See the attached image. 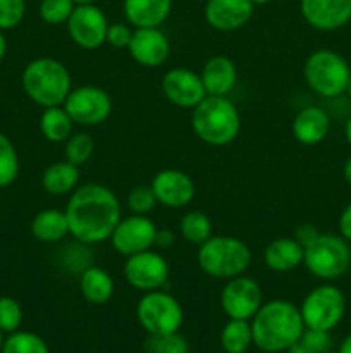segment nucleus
Returning a JSON list of instances; mask_svg holds the SVG:
<instances>
[{
    "label": "nucleus",
    "instance_id": "a878e982",
    "mask_svg": "<svg viewBox=\"0 0 351 353\" xmlns=\"http://www.w3.org/2000/svg\"><path fill=\"white\" fill-rule=\"evenodd\" d=\"M31 234L43 243H57L69 234L67 216L64 210L45 209L31 221Z\"/></svg>",
    "mask_w": 351,
    "mask_h": 353
},
{
    "label": "nucleus",
    "instance_id": "2f4dec72",
    "mask_svg": "<svg viewBox=\"0 0 351 353\" xmlns=\"http://www.w3.org/2000/svg\"><path fill=\"white\" fill-rule=\"evenodd\" d=\"M19 176V155L12 141L0 133V188L12 185Z\"/></svg>",
    "mask_w": 351,
    "mask_h": 353
},
{
    "label": "nucleus",
    "instance_id": "423d86ee",
    "mask_svg": "<svg viewBox=\"0 0 351 353\" xmlns=\"http://www.w3.org/2000/svg\"><path fill=\"white\" fill-rule=\"evenodd\" d=\"M303 74L312 92L323 99H336L346 93L351 68L341 54L330 48H320L308 55Z\"/></svg>",
    "mask_w": 351,
    "mask_h": 353
},
{
    "label": "nucleus",
    "instance_id": "6e6552de",
    "mask_svg": "<svg viewBox=\"0 0 351 353\" xmlns=\"http://www.w3.org/2000/svg\"><path fill=\"white\" fill-rule=\"evenodd\" d=\"M136 317L148 334H169L181 330L184 312L176 296L162 290H153L143 293L138 300Z\"/></svg>",
    "mask_w": 351,
    "mask_h": 353
},
{
    "label": "nucleus",
    "instance_id": "de8ad7c7",
    "mask_svg": "<svg viewBox=\"0 0 351 353\" xmlns=\"http://www.w3.org/2000/svg\"><path fill=\"white\" fill-rule=\"evenodd\" d=\"M344 134H346V141H348V145H350V147H351V116L348 117L346 126H344Z\"/></svg>",
    "mask_w": 351,
    "mask_h": 353
},
{
    "label": "nucleus",
    "instance_id": "5701e85b",
    "mask_svg": "<svg viewBox=\"0 0 351 353\" xmlns=\"http://www.w3.org/2000/svg\"><path fill=\"white\" fill-rule=\"evenodd\" d=\"M305 248L296 238H277L272 240L264 250V262L270 271L286 274L303 264Z\"/></svg>",
    "mask_w": 351,
    "mask_h": 353
},
{
    "label": "nucleus",
    "instance_id": "1a4fd4ad",
    "mask_svg": "<svg viewBox=\"0 0 351 353\" xmlns=\"http://www.w3.org/2000/svg\"><path fill=\"white\" fill-rule=\"evenodd\" d=\"M299 312L308 330L332 331L343 321L346 299L337 286L326 283L310 290L308 295L303 299Z\"/></svg>",
    "mask_w": 351,
    "mask_h": 353
},
{
    "label": "nucleus",
    "instance_id": "f704fd0d",
    "mask_svg": "<svg viewBox=\"0 0 351 353\" xmlns=\"http://www.w3.org/2000/svg\"><path fill=\"white\" fill-rule=\"evenodd\" d=\"M126 203L133 214L148 216L158 205V200L150 185H138L129 190Z\"/></svg>",
    "mask_w": 351,
    "mask_h": 353
},
{
    "label": "nucleus",
    "instance_id": "f257e3e1",
    "mask_svg": "<svg viewBox=\"0 0 351 353\" xmlns=\"http://www.w3.org/2000/svg\"><path fill=\"white\" fill-rule=\"evenodd\" d=\"M69 234L85 245H96L109 240L123 217L116 193L98 183L78 186L65 205Z\"/></svg>",
    "mask_w": 351,
    "mask_h": 353
},
{
    "label": "nucleus",
    "instance_id": "f03ea898",
    "mask_svg": "<svg viewBox=\"0 0 351 353\" xmlns=\"http://www.w3.org/2000/svg\"><path fill=\"white\" fill-rule=\"evenodd\" d=\"M250 324L253 345L265 353L288 352L305 331V323L298 307L281 299L262 303Z\"/></svg>",
    "mask_w": 351,
    "mask_h": 353
},
{
    "label": "nucleus",
    "instance_id": "393cba45",
    "mask_svg": "<svg viewBox=\"0 0 351 353\" xmlns=\"http://www.w3.org/2000/svg\"><path fill=\"white\" fill-rule=\"evenodd\" d=\"M79 185V168L69 161L54 162L41 174V186L48 195H71Z\"/></svg>",
    "mask_w": 351,
    "mask_h": 353
},
{
    "label": "nucleus",
    "instance_id": "f3484780",
    "mask_svg": "<svg viewBox=\"0 0 351 353\" xmlns=\"http://www.w3.org/2000/svg\"><path fill=\"white\" fill-rule=\"evenodd\" d=\"M127 52L134 62L148 69L160 68L171 54V41L160 28H134Z\"/></svg>",
    "mask_w": 351,
    "mask_h": 353
},
{
    "label": "nucleus",
    "instance_id": "20e7f679",
    "mask_svg": "<svg viewBox=\"0 0 351 353\" xmlns=\"http://www.w3.org/2000/svg\"><path fill=\"white\" fill-rule=\"evenodd\" d=\"M23 90L36 105H62L72 90L69 69L52 57H38L23 71Z\"/></svg>",
    "mask_w": 351,
    "mask_h": 353
},
{
    "label": "nucleus",
    "instance_id": "a211bd4d",
    "mask_svg": "<svg viewBox=\"0 0 351 353\" xmlns=\"http://www.w3.org/2000/svg\"><path fill=\"white\" fill-rule=\"evenodd\" d=\"M306 24L319 31H336L351 21V0H299Z\"/></svg>",
    "mask_w": 351,
    "mask_h": 353
},
{
    "label": "nucleus",
    "instance_id": "58836bf2",
    "mask_svg": "<svg viewBox=\"0 0 351 353\" xmlns=\"http://www.w3.org/2000/svg\"><path fill=\"white\" fill-rule=\"evenodd\" d=\"M134 28L131 24L126 23H110L109 30H107V40L105 43H109L114 48H126L129 47L131 38H133Z\"/></svg>",
    "mask_w": 351,
    "mask_h": 353
},
{
    "label": "nucleus",
    "instance_id": "c756f323",
    "mask_svg": "<svg viewBox=\"0 0 351 353\" xmlns=\"http://www.w3.org/2000/svg\"><path fill=\"white\" fill-rule=\"evenodd\" d=\"M2 353H50L48 345L38 334L30 331H14L3 340Z\"/></svg>",
    "mask_w": 351,
    "mask_h": 353
},
{
    "label": "nucleus",
    "instance_id": "72a5a7b5",
    "mask_svg": "<svg viewBox=\"0 0 351 353\" xmlns=\"http://www.w3.org/2000/svg\"><path fill=\"white\" fill-rule=\"evenodd\" d=\"M76 6L78 3L74 0H41L40 17L43 23L58 26V24L67 23Z\"/></svg>",
    "mask_w": 351,
    "mask_h": 353
},
{
    "label": "nucleus",
    "instance_id": "b1692460",
    "mask_svg": "<svg viewBox=\"0 0 351 353\" xmlns=\"http://www.w3.org/2000/svg\"><path fill=\"white\" fill-rule=\"evenodd\" d=\"M116 290L114 278L98 265H88L79 272V292L86 302L93 305H103L109 302Z\"/></svg>",
    "mask_w": 351,
    "mask_h": 353
},
{
    "label": "nucleus",
    "instance_id": "cd10ccee",
    "mask_svg": "<svg viewBox=\"0 0 351 353\" xmlns=\"http://www.w3.org/2000/svg\"><path fill=\"white\" fill-rule=\"evenodd\" d=\"M253 345L250 321L229 319L220 331V347L226 353H246Z\"/></svg>",
    "mask_w": 351,
    "mask_h": 353
},
{
    "label": "nucleus",
    "instance_id": "2eb2a0df",
    "mask_svg": "<svg viewBox=\"0 0 351 353\" xmlns=\"http://www.w3.org/2000/svg\"><path fill=\"white\" fill-rule=\"evenodd\" d=\"M160 86L165 99L181 109H193L206 97L200 74L186 68L169 69Z\"/></svg>",
    "mask_w": 351,
    "mask_h": 353
},
{
    "label": "nucleus",
    "instance_id": "3c124183",
    "mask_svg": "<svg viewBox=\"0 0 351 353\" xmlns=\"http://www.w3.org/2000/svg\"><path fill=\"white\" fill-rule=\"evenodd\" d=\"M346 95L351 99V78H350V81H348V86H346Z\"/></svg>",
    "mask_w": 351,
    "mask_h": 353
},
{
    "label": "nucleus",
    "instance_id": "c85d7f7f",
    "mask_svg": "<svg viewBox=\"0 0 351 353\" xmlns=\"http://www.w3.org/2000/svg\"><path fill=\"white\" fill-rule=\"evenodd\" d=\"M179 231L186 241L198 245V247L213 236L212 221L205 212H200V210H191V212L184 214L179 223Z\"/></svg>",
    "mask_w": 351,
    "mask_h": 353
},
{
    "label": "nucleus",
    "instance_id": "f8f14e48",
    "mask_svg": "<svg viewBox=\"0 0 351 353\" xmlns=\"http://www.w3.org/2000/svg\"><path fill=\"white\" fill-rule=\"evenodd\" d=\"M157 231L158 228L148 216L131 214L129 217H120L109 240L117 254L129 257L140 252L151 250L155 247Z\"/></svg>",
    "mask_w": 351,
    "mask_h": 353
},
{
    "label": "nucleus",
    "instance_id": "c03bdc74",
    "mask_svg": "<svg viewBox=\"0 0 351 353\" xmlns=\"http://www.w3.org/2000/svg\"><path fill=\"white\" fill-rule=\"evenodd\" d=\"M343 176H344V179H346L348 185L351 186V157H348L346 162H344V165H343Z\"/></svg>",
    "mask_w": 351,
    "mask_h": 353
},
{
    "label": "nucleus",
    "instance_id": "4468645a",
    "mask_svg": "<svg viewBox=\"0 0 351 353\" xmlns=\"http://www.w3.org/2000/svg\"><path fill=\"white\" fill-rule=\"evenodd\" d=\"M167 261L162 257L158 252L145 250L140 254H134L126 257L124 262V278L140 292H153V290H162V286L169 279Z\"/></svg>",
    "mask_w": 351,
    "mask_h": 353
},
{
    "label": "nucleus",
    "instance_id": "ddd939ff",
    "mask_svg": "<svg viewBox=\"0 0 351 353\" xmlns=\"http://www.w3.org/2000/svg\"><path fill=\"white\" fill-rule=\"evenodd\" d=\"M65 24L69 37L79 48L95 50L105 43L110 23L103 10L95 3H79Z\"/></svg>",
    "mask_w": 351,
    "mask_h": 353
},
{
    "label": "nucleus",
    "instance_id": "09e8293b",
    "mask_svg": "<svg viewBox=\"0 0 351 353\" xmlns=\"http://www.w3.org/2000/svg\"><path fill=\"white\" fill-rule=\"evenodd\" d=\"M251 2H253L255 7H257V6H265V3H268L270 0H251Z\"/></svg>",
    "mask_w": 351,
    "mask_h": 353
},
{
    "label": "nucleus",
    "instance_id": "a19ab883",
    "mask_svg": "<svg viewBox=\"0 0 351 353\" xmlns=\"http://www.w3.org/2000/svg\"><path fill=\"white\" fill-rule=\"evenodd\" d=\"M337 228H339L341 236L351 243V202L341 212L339 221H337Z\"/></svg>",
    "mask_w": 351,
    "mask_h": 353
},
{
    "label": "nucleus",
    "instance_id": "4be33fe9",
    "mask_svg": "<svg viewBox=\"0 0 351 353\" xmlns=\"http://www.w3.org/2000/svg\"><path fill=\"white\" fill-rule=\"evenodd\" d=\"M124 17L133 28H160L172 10V0H124Z\"/></svg>",
    "mask_w": 351,
    "mask_h": 353
},
{
    "label": "nucleus",
    "instance_id": "ea45409f",
    "mask_svg": "<svg viewBox=\"0 0 351 353\" xmlns=\"http://www.w3.org/2000/svg\"><path fill=\"white\" fill-rule=\"evenodd\" d=\"M320 234V231L317 230L313 224H301V226L296 228V233H295V238L299 241V245H301L303 248L306 247V245L312 243L313 240H315L317 236Z\"/></svg>",
    "mask_w": 351,
    "mask_h": 353
},
{
    "label": "nucleus",
    "instance_id": "603ef678",
    "mask_svg": "<svg viewBox=\"0 0 351 353\" xmlns=\"http://www.w3.org/2000/svg\"><path fill=\"white\" fill-rule=\"evenodd\" d=\"M2 345H3V333L2 330H0V348H2Z\"/></svg>",
    "mask_w": 351,
    "mask_h": 353
},
{
    "label": "nucleus",
    "instance_id": "39448f33",
    "mask_svg": "<svg viewBox=\"0 0 351 353\" xmlns=\"http://www.w3.org/2000/svg\"><path fill=\"white\" fill-rule=\"evenodd\" d=\"M250 247L236 236H212L198 247L196 261L206 276L215 279H231L244 274L251 264Z\"/></svg>",
    "mask_w": 351,
    "mask_h": 353
},
{
    "label": "nucleus",
    "instance_id": "4c0bfd02",
    "mask_svg": "<svg viewBox=\"0 0 351 353\" xmlns=\"http://www.w3.org/2000/svg\"><path fill=\"white\" fill-rule=\"evenodd\" d=\"M299 340L315 353H327L332 348V338H330V331L322 330H308L305 327L301 338Z\"/></svg>",
    "mask_w": 351,
    "mask_h": 353
},
{
    "label": "nucleus",
    "instance_id": "412c9836",
    "mask_svg": "<svg viewBox=\"0 0 351 353\" xmlns=\"http://www.w3.org/2000/svg\"><path fill=\"white\" fill-rule=\"evenodd\" d=\"M206 95L227 97L237 81L236 64L226 55H213L203 65L200 72Z\"/></svg>",
    "mask_w": 351,
    "mask_h": 353
},
{
    "label": "nucleus",
    "instance_id": "9d476101",
    "mask_svg": "<svg viewBox=\"0 0 351 353\" xmlns=\"http://www.w3.org/2000/svg\"><path fill=\"white\" fill-rule=\"evenodd\" d=\"M72 123L79 126H98L109 119L112 112V99L100 86L85 85L72 88L62 103Z\"/></svg>",
    "mask_w": 351,
    "mask_h": 353
},
{
    "label": "nucleus",
    "instance_id": "a18cd8bd",
    "mask_svg": "<svg viewBox=\"0 0 351 353\" xmlns=\"http://www.w3.org/2000/svg\"><path fill=\"white\" fill-rule=\"evenodd\" d=\"M337 353H351V333L344 338L343 343H341L339 347V352Z\"/></svg>",
    "mask_w": 351,
    "mask_h": 353
},
{
    "label": "nucleus",
    "instance_id": "c9c22d12",
    "mask_svg": "<svg viewBox=\"0 0 351 353\" xmlns=\"http://www.w3.org/2000/svg\"><path fill=\"white\" fill-rule=\"evenodd\" d=\"M23 324V309L12 296H0V330L2 333L19 331Z\"/></svg>",
    "mask_w": 351,
    "mask_h": 353
},
{
    "label": "nucleus",
    "instance_id": "dca6fc26",
    "mask_svg": "<svg viewBox=\"0 0 351 353\" xmlns=\"http://www.w3.org/2000/svg\"><path fill=\"white\" fill-rule=\"evenodd\" d=\"M158 203L169 209H182L195 199V181L179 169H162L150 183Z\"/></svg>",
    "mask_w": 351,
    "mask_h": 353
},
{
    "label": "nucleus",
    "instance_id": "8fccbe9b",
    "mask_svg": "<svg viewBox=\"0 0 351 353\" xmlns=\"http://www.w3.org/2000/svg\"><path fill=\"white\" fill-rule=\"evenodd\" d=\"M74 2L79 6V3H95L96 0H74Z\"/></svg>",
    "mask_w": 351,
    "mask_h": 353
},
{
    "label": "nucleus",
    "instance_id": "6ab92c4d",
    "mask_svg": "<svg viewBox=\"0 0 351 353\" xmlns=\"http://www.w3.org/2000/svg\"><path fill=\"white\" fill-rule=\"evenodd\" d=\"M255 12L251 0H206L205 19L217 31H236L250 23Z\"/></svg>",
    "mask_w": 351,
    "mask_h": 353
},
{
    "label": "nucleus",
    "instance_id": "aec40b11",
    "mask_svg": "<svg viewBox=\"0 0 351 353\" xmlns=\"http://www.w3.org/2000/svg\"><path fill=\"white\" fill-rule=\"evenodd\" d=\"M330 128V117L322 107H303L292 119V137L298 143L312 147L326 140Z\"/></svg>",
    "mask_w": 351,
    "mask_h": 353
},
{
    "label": "nucleus",
    "instance_id": "7ed1b4c3",
    "mask_svg": "<svg viewBox=\"0 0 351 353\" xmlns=\"http://www.w3.org/2000/svg\"><path fill=\"white\" fill-rule=\"evenodd\" d=\"M191 110V130L203 143L226 147L240 134V110L229 97L206 95Z\"/></svg>",
    "mask_w": 351,
    "mask_h": 353
},
{
    "label": "nucleus",
    "instance_id": "9b49d317",
    "mask_svg": "<svg viewBox=\"0 0 351 353\" xmlns=\"http://www.w3.org/2000/svg\"><path fill=\"white\" fill-rule=\"evenodd\" d=\"M264 303V293L253 278L241 274L227 279L220 292V307L229 319L251 321Z\"/></svg>",
    "mask_w": 351,
    "mask_h": 353
},
{
    "label": "nucleus",
    "instance_id": "e433bc0d",
    "mask_svg": "<svg viewBox=\"0 0 351 353\" xmlns=\"http://www.w3.org/2000/svg\"><path fill=\"white\" fill-rule=\"evenodd\" d=\"M26 14V0H0V30L19 26Z\"/></svg>",
    "mask_w": 351,
    "mask_h": 353
},
{
    "label": "nucleus",
    "instance_id": "0eeeda50",
    "mask_svg": "<svg viewBox=\"0 0 351 353\" xmlns=\"http://www.w3.org/2000/svg\"><path fill=\"white\" fill-rule=\"evenodd\" d=\"M303 265L310 274L323 281L343 278L351 268L350 241L344 240L341 234L320 233L305 247Z\"/></svg>",
    "mask_w": 351,
    "mask_h": 353
},
{
    "label": "nucleus",
    "instance_id": "7c9ffc66",
    "mask_svg": "<svg viewBox=\"0 0 351 353\" xmlns=\"http://www.w3.org/2000/svg\"><path fill=\"white\" fill-rule=\"evenodd\" d=\"M93 152H95V140H93L92 134L85 133V131L72 133L64 141L65 161L78 165V168H81L83 164H86L93 157Z\"/></svg>",
    "mask_w": 351,
    "mask_h": 353
},
{
    "label": "nucleus",
    "instance_id": "37998d69",
    "mask_svg": "<svg viewBox=\"0 0 351 353\" xmlns=\"http://www.w3.org/2000/svg\"><path fill=\"white\" fill-rule=\"evenodd\" d=\"M288 353H315V352L310 350V348L306 347L301 340H298L295 345H291V347L288 348Z\"/></svg>",
    "mask_w": 351,
    "mask_h": 353
},
{
    "label": "nucleus",
    "instance_id": "79ce46f5",
    "mask_svg": "<svg viewBox=\"0 0 351 353\" xmlns=\"http://www.w3.org/2000/svg\"><path fill=\"white\" fill-rule=\"evenodd\" d=\"M176 241V234L171 230H158L157 238H155V247L171 248Z\"/></svg>",
    "mask_w": 351,
    "mask_h": 353
},
{
    "label": "nucleus",
    "instance_id": "473e14b6",
    "mask_svg": "<svg viewBox=\"0 0 351 353\" xmlns=\"http://www.w3.org/2000/svg\"><path fill=\"white\" fill-rule=\"evenodd\" d=\"M147 353H189V345L182 334H148L145 340Z\"/></svg>",
    "mask_w": 351,
    "mask_h": 353
},
{
    "label": "nucleus",
    "instance_id": "bb28decb",
    "mask_svg": "<svg viewBox=\"0 0 351 353\" xmlns=\"http://www.w3.org/2000/svg\"><path fill=\"white\" fill-rule=\"evenodd\" d=\"M72 126L74 123L62 105L47 107L41 112L40 131L52 143H64L72 134Z\"/></svg>",
    "mask_w": 351,
    "mask_h": 353
},
{
    "label": "nucleus",
    "instance_id": "49530a36",
    "mask_svg": "<svg viewBox=\"0 0 351 353\" xmlns=\"http://www.w3.org/2000/svg\"><path fill=\"white\" fill-rule=\"evenodd\" d=\"M6 52H7V40H6V37H3L2 30H0V62H2Z\"/></svg>",
    "mask_w": 351,
    "mask_h": 353
}]
</instances>
